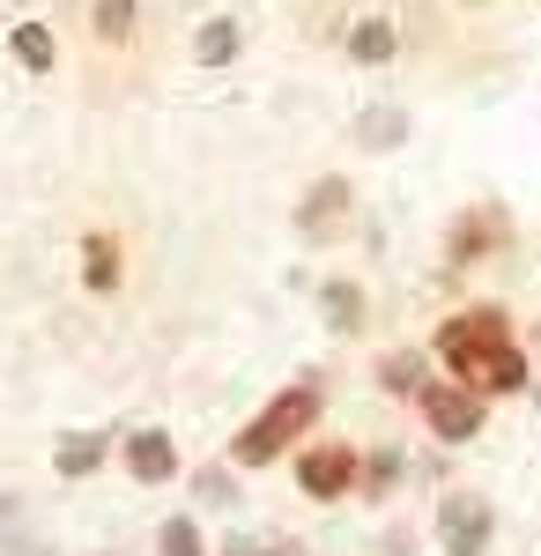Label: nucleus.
Instances as JSON below:
<instances>
[{"label":"nucleus","instance_id":"obj_1","mask_svg":"<svg viewBox=\"0 0 541 556\" xmlns=\"http://www.w3.org/2000/svg\"><path fill=\"white\" fill-rule=\"evenodd\" d=\"M319 401H327V393H319V379L282 386V393H275V401H267V408L238 430V445H230V453H238V468H267V460H282L297 438L319 424Z\"/></svg>","mask_w":541,"mask_h":556},{"label":"nucleus","instance_id":"obj_2","mask_svg":"<svg viewBox=\"0 0 541 556\" xmlns=\"http://www.w3.org/2000/svg\"><path fill=\"white\" fill-rule=\"evenodd\" d=\"M519 334H512V312L504 304H460L453 319L438 327V342H430V356L453 371V379H475L498 349H512Z\"/></svg>","mask_w":541,"mask_h":556},{"label":"nucleus","instance_id":"obj_3","mask_svg":"<svg viewBox=\"0 0 541 556\" xmlns=\"http://www.w3.org/2000/svg\"><path fill=\"white\" fill-rule=\"evenodd\" d=\"M416 408H423V424H430L438 445H475L482 424H490V393H475L467 379H430Z\"/></svg>","mask_w":541,"mask_h":556},{"label":"nucleus","instance_id":"obj_4","mask_svg":"<svg viewBox=\"0 0 541 556\" xmlns=\"http://www.w3.org/2000/svg\"><path fill=\"white\" fill-rule=\"evenodd\" d=\"M498 542V505L482 490H445L438 497V549L445 556H490Z\"/></svg>","mask_w":541,"mask_h":556},{"label":"nucleus","instance_id":"obj_5","mask_svg":"<svg viewBox=\"0 0 541 556\" xmlns=\"http://www.w3.org/2000/svg\"><path fill=\"white\" fill-rule=\"evenodd\" d=\"M297 490L312 497V505H341L349 490H364V453L356 445H304L297 453Z\"/></svg>","mask_w":541,"mask_h":556},{"label":"nucleus","instance_id":"obj_6","mask_svg":"<svg viewBox=\"0 0 541 556\" xmlns=\"http://www.w3.org/2000/svg\"><path fill=\"white\" fill-rule=\"evenodd\" d=\"M504 245V215L498 208H467L445 238V267H482V260Z\"/></svg>","mask_w":541,"mask_h":556},{"label":"nucleus","instance_id":"obj_7","mask_svg":"<svg viewBox=\"0 0 541 556\" xmlns=\"http://www.w3.org/2000/svg\"><path fill=\"white\" fill-rule=\"evenodd\" d=\"M349 215H356V186H349V178H319V186L304 193V208H297V230H304V238H334Z\"/></svg>","mask_w":541,"mask_h":556},{"label":"nucleus","instance_id":"obj_8","mask_svg":"<svg viewBox=\"0 0 541 556\" xmlns=\"http://www.w3.org/2000/svg\"><path fill=\"white\" fill-rule=\"evenodd\" d=\"M126 475L134 482H171L178 475V438L171 430H134L126 438Z\"/></svg>","mask_w":541,"mask_h":556},{"label":"nucleus","instance_id":"obj_9","mask_svg":"<svg viewBox=\"0 0 541 556\" xmlns=\"http://www.w3.org/2000/svg\"><path fill=\"white\" fill-rule=\"evenodd\" d=\"M378 386H386L393 401H423V386H430V356H423V349H386V356H378Z\"/></svg>","mask_w":541,"mask_h":556},{"label":"nucleus","instance_id":"obj_10","mask_svg":"<svg viewBox=\"0 0 541 556\" xmlns=\"http://www.w3.org/2000/svg\"><path fill=\"white\" fill-rule=\"evenodd\" d=\"M356 134H364V149H401V141H408V112L378 104V112H364V119H356Z\"/></svg>","mask_w":541,"mask_h":556},{"label":"nucleus","instance_id":"obj_11","mask_svg":"<svg viewBox=\"0 0 541 556\" xmlns=\"http://www.w3.org/2000/svg\"><path fill=\"white\" fill-rule=\"evenodd\" d=\"M104 453H112V445H104L97 430H75V438L60 445V460H52V468H60V475H89V468H104Z\"/></svg>","mask_w":541,"mask_h":556},{"label":"nucleus","instance_id":"obj_12","mask_svg":"<svg viewBox=\"0 0 541 556\" xmlns=\"http://www.w3.org/2000/svg\"><path fill=\"white\" fill-rule=\"evenodd\" d=\"M327 327L334 334H356L364 327V290L356 282H327Z\"/></svg>","mask_w":541,"mask_h":556},{"label":"nucleus","instance_id":"obj_13","mask_svg":"<svg viewBox=\"0 0 541 556\" xmlns=\"http://www.w3.org/2000/svg\"><path fill=\"white\" fill-rule=\"evenodd\" d=\"M15 60H23L30 75H52V60H60L52 30H45V23H23V30H15Z\"/></svg>","mask_w":541,"mask_h":556},{"label":"nucleus","instance_id":"obj_14","mask_svg":"<svg viewBox=\"0 0 541 556\" xmlns=\"http://www.w3.org/2000/svg\"><path fill=\"white\" fill-rule=\"evenodd\" d=\"M393 45H401V38H393V23H378V15L349 30V52H356L364 67H378V60H393Z\"/></svg>","mask_w":541,"mask_h":556},{"label":"nucleus","instance_id":"obj_15","mask_svg":"<svg viewBox=\"0 0 541 556\" xmlns=\"http://www.w3.org/2000/svg\"><path fill=\"white\" fill-rule=\"evenodd\" d=\"M193 52H201V67H223V60L238 52V23H230V15H215V23H201V38H193Z\"/></svg>","mask_w":541,"mask_h":556},{"label":"nucleus","instance_id":"obj_16","mask_svg":"<svg viewBox=\"0 0 541 556\" xmlns=\"http://www.w3.org/2000/svg\"><path fill=\"white\" fill-rule=\"evenodd\" d=\"M83 275H89V290H112V282H119V245H112V238H89L83 245Z\"/></svg>","mask_w":541,"mask_h":556},{"label":"nucleus","instance_id":"obj_17","mask_svg":"<svg viewBox=\"0 0 541 556\" xmlns=\"http://www.w3.org/2000/svg\"><path fill=\"white\" fill-rule=\"evenodd\" d=\"M393 482H401V453H372V460H364V490H372V497H386Z\"/></svg>","mask_w":541,"mask_h":556},{"label":"nucleus","instance_id":"obj_18","mask_svg":"<svg viewBox=\"0 0 541 556\" xmlns=\"http://www.w3.org/2000/svg\"><path fill=\"white\" fill-rule=\"evenodd\" d=\"M134 30V0H97V38H126Z\"/></svg>","mask_w":541,"mask_h":556},{"label":"nucleus","instance_id":"obj_19","mask_svg":"<svg viewBox=\"0 0 541 556\" xmlns=\"http://www.w3.org/2000/svg\"><path fill=\"white\" fill-rule=\"evenodd\" d=\"M164 556H201V527L193 519H164Z\"/></svg>","mask_w":541,"mask_h":556}]
</instances>
